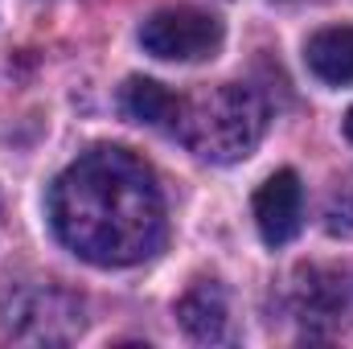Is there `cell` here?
I'll return each mask as SVG.
<instances>
[{
  "label": "cell",
  "mask_w": 353,
  "mask_h": 349,
  "mask_svg": "<svg viewBox=\"0 0 353 349\" xmlns=\"http://www.w3.org/2000/svg\"><path fill=\"white\" fill-rule=\"evenodd\" d=\"M329 222V235H341V239H353V197H337L333 206H329V214H325Z\"/></svg>",
  "instance_id": "10"
},
{
  "label": "cell",
  "mask_w": 353,
  "mask_h": 349,
  "mask_svg": "<svg viewBox=\"0 0 353 349\" xmlns=\"http://www.w3.org/2000/svg\"><path fill=\"white\" fill-rule=\"evenodd\" d=\"M304 62L329 87L353 83V25H333V29L312 33L304 46Z\"/></svg>",
  "instance_id": "8"
},
{
  "label": "cell",
  "mask_w": 353,
  "mask_h": 349,
  "mask_svg": "<svg viewBox=\"0 0 353 349\" xmlns=\"http://www.w3.org/2000/svg\"><path fill=\"white\" fill-rule=\"evenodd\" d=\"M58 239L94 267H132L165 243V197L152 169L115 144L90 148L50 189Z\"/></svg>",
  "instance_id": "1"
},
{
  "label": "cell",
  "mask_w": 353,
  "mask_h": 349,
  "mask_svg": "<svg viewBox=\"0 0 353 349\" xmlns=\"http://www.w3.org/2000/svg\"><path fill=\"white\" fill-rule=\"evenodd\" d=\"M304 222V189L292 169H279L259 185L255 193V226L267 247H283L300 235Z\"/></svg>",
  "instance_id": "6"
},
{
  "label": "cell",
  "mask_w": 353,
  "mask_h": 349,
  "mask_svg": "<svg viewBox=\"0 0 353 349\" xmlns=\"http://www.w3.org/2000/svg\"><path fill=\"white\" fill-rule=\"evenodd\" d=\"M4 329L12 341H33V346H62L83 333V304L46 283V288H25L8 300L4 308Z\"/></svg>",
  "instance_id": "4"
},
{
  "label": "cell",
  "mask_w": 353,
  "mask_h": 349,
  "mask_svg": "<svg viewBox=\"0 0 353 349\" xmlns=\"http://www.w3.org/2000/svg\"><path fill=\"white\" fill-rule=\"evenodd\" d=\"M176 140L210 165H234L255 152L267 132V107L251 87L222 83L181 99V115L173 123Z\"/></svg>",
  "instance_id": "2"
},
{
  "label": "cell",
  "mask_w": 353,
  "mask_h": 349,
  "mask_svg": "<svg viewBox=\"0 0 353 349\" xmlns=\"http://www.w3.org/2000/svg\"><path fill=\"white\" fill-rule=\"evenodd\" d=\"M140 46L161 62H201L222 46V21L205 8H161L140 25Z\"/></svg>",
  "instance_id": "5"
},
{
  "label": "cell",
  "mask_w": 353,
  "mask_h": 349,
  "mask_svg": "<svg viewBox=\"0 0 353 349\" xmlns=\"http://www.w3.org/2000/svg\"><path fill=\"white\" fill-rule=\"evenodd\" d=\"M119 107L128 119L136 123H148V128H169L173 132L176 115H181V99L173 90H165L152 79H128L119 90Z\"/></svg>",
  "instance_id": "9"
},
{
  "label": "cell",
  "mask_w": 353,
  "mask_h": 349,
  "mask_svg": "<svg viewBox=\"0 0 353 349\" xmlns=\"http://www.w3.org/2000/svg\"><path fill=\"white\" fill-rule=\"evenodd\" d=\"M176 321L197 346H230L234 341L230 300L218 279H193L189 292L176 300Z\"/></svg>",
  "instance_id": "7"
},
{
  "label": "cell",
  "mask_w": 353,
  "mask_h": 349,
  "mask_svg": "<svg viewBox=\"0 0 353 349\" xmlns=\"http://www.w3.org/2000/svg\"><path fill=\"white\" fill-rule=\"evenodd\" d=\"M345 136H350V144H353V107L345 111Z\"/></svg>",
  "instance_id": "11"
},
{
  "label": "cell",
  "mask_w": 353,
  "mask_h": 349,
  "mask_svg": "<svg viewBox=\"0 0 353 349\" xmlns=\"http://www.w3.org/2000/svg\"><path fill=\"white\" fill-rule=\"evenodd\" d=\"M292 317L308 337H333L353 325V267H300L292 279Z\"/></svg>",
  "instance_id": "3"
}]
</instances>
